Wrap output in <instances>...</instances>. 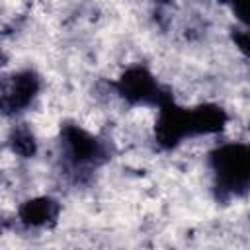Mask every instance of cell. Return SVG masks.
Listing matches in <instances>:
<instances>
[{
	"label": "cell",
	"instance_id": "cell-10",
	"mask_svg": "<svg viewBox=\"0 0 250 250\" xmlns=\"http://www.w3.org/2000/svg\"><path fill=\"white\" fill-rule=\"evenodd\" d=\"M221 2H229V0H221Z\"/></svg>",
	"mask_w": 250,
	"mask_h": 250
},
{
	"label": "cell",
	"instance_id": "cell-9",
	"mask_svg": "<svg viewBox=\"0 0 250 250\" xmlns=\"http://www.w3.org/2000/svg\"><path fill=\"white\" fill-rule=\"evenodd\" d=\"M158 2H168V0H158Z\"/></svg>",
	"mask_w": 250,
	"mask_h": 250
},
{
	"label": "cell",
	"instance_id": "cell-1",
	"mask_svg": "<svg viewBox=\"0 0 250 250\" xmlns=\"http://www.w3.org/2000/svg\"><path fill=\"white\" fill-rule=\"evenodd\" d=\"M215 188L223 199L250 191V145L229 143L211 154Z\"/></svg>",
	"mask_w": 250,
	"mask_h": 250
},
{
	"label": "cell",
	"instance_id": "cell-8",
	"mask_svg": "<svg viewBox=\"0 0 250 250\" xmlns=\"http://www.w3.org/2000/svg\"><path fill=\"white\" fill-rule=\"evenodd\" d=\"M10 146H12L14 154H18L21 158H31L37 150V141H35L33 133L29 131V127L16 125L10 133Z\"/></svg>",
	"mask_w": 250,
	"mask_h": 250
},
{
	"label": "cell",
	"instance_id": "cell-6",
	"mask_svg": "<svg viewBox=\"0 0 250 250\" xmlns=\"http://www.w3.org/2000/svg\"><path fill=\"white\" fill-rule=\"evenodd\" d=\"M59 203L51 197H35V199H29L25 201L20 211H18V217L20 221L29 227V229H41V227H47L51 223L57 221L59 217Z\"/></svg>",
	"mask_w": 250,
	"mask_h": 250
},
{
	"label": "cell",
	"instance_id": "cell-2",
	"mask_svg": "<svg viewBox=\"0 0 250 250\" xmlns=\"http://www.w3.org/2000/svg\"><path fill=\"white\" fill-rule=\"evenodd\" d=\"M62 156L76 174L90 172L107 158V146L78 125L62 127Z\"/></svg>",
	"mask_w": 250,
	"mask_h": 250
},
{
	"label": "cell",
	"instance_id": "cell-7",
	"mask_svg": "<svg viewBox=\"0 0 250 250\" xmlns=\"http://www.w3.org/2000/svg\"><path fill=\"white\" fill-rule=\"evenodd\" d=\"M189 119H191V133L193 135L217 133L227 123L225 111L217 105H201V107L189 111Z\"/></svg>",
	"mask_w": 250,
	"mask_h": 250
},
{
	"label": "cell",
	"instance_id": "cell-4",
	"mask_svg": "<svg viewBox=\"0 0 250 250\" xmlns=\"http://www.w3.org/2000/svg\"><path fill=\"white\" fill-rule=\"evenodd\" d=\"M188 135H193L189 111L174 105L172 100L162 104L158 107V119H156V141L164 148H172Z\"/></svg>",
	"mask_w": 250,
	"mask_h": 250
},
{
	"label": "cell",
	"instance_id": "cell-3",
	"mask_svg": "<svg viewBox=\"0 0 250 250\" xmlns=\"http://www.w3.org/2000/svg\"><path fill=\"white\" fill-rule=\"evenodd\" d=\"M117 92L129 104H145V105H162L170 100L168 94L162 92L156 78L145 66H133L125 70V74L117 82Z\"/></svg>",
	"mask_w": 250,
	"mask_h": 250
},
{
	"label": "cell",
	"instance_id": "cell-5",
	"mask_svg": "<svg viewBox=\"0 0 250 250\" xmlns=\"http://www.w3.org/2000/svg\"><path fill=\"white\" fill-rule=\"evenodd\" d=\"M41 82L39 76L33 70H20L14 74L10 84L4 88L2 96V107L6 113H20L23 111L33 98L39 94Z\"/></svg>",
	"mask_w": 250,
	"mask_h": 250
}]
</instances>
